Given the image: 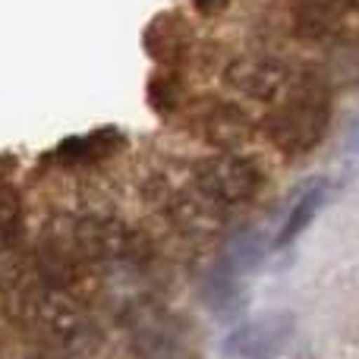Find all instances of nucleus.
<instances>
[{
	"instance_id": "1",
	"label": "nucleus",
	"mask_w": 359,
	"mask_h": 359,
	"mask_svg": "<svg viewBox=\"0 0 359 359\" xmlns=\"http://www.w3.org/2000/svg\"><path fill=\"white\" fill-rule=\"evenodd\" d=\"M328 117V98L316 88H299L268 117V136L287 155H303V151L316 149L318 139L325 136Z\"/></svg>"
},
{
	"instance_id": "2",
	"label": "nucleus",
	"mask_w": 359,
	"mask_h": 359,
	"mask_svg": "<svg viewBox=\"0 0 359 359\" xmlns=\"http://www.w3.org/2000/svg\"><path fill=\"white\" fill-rule=\"evenodd\" d=\"M198 189L217 205H240L262 189V170L246 158H217L198 170Z\"/></svg>"
},
{
	"instance_id": "3",
	"label": "nucleus",
	"mask_w": 359,
	"mask_h": 359,
	"mask_svg": "<svg viewBox=\"0 0 359 359\" xmlns=\"http://www.w3.org/2000/svg\"><path fill=\"white\" fill-rule=\"evenodd\" d=\"M293 337V316L290 312H271L259 316L236 328L227 341L233 359H278Z\"/></svg>"
},
{
	"instance_id": "4",
	"label": "nucleus",
	"mask_w": 359,
	"mask_h": 359,
	"mask_svg": "<svg viewBox=\"0 0 359 359\" xmlns=\"http://www.w3.org/2000/svg\"><path fill=\"white\" fill-rule=\"evenodd\" d=\"M227 79L233 88L252 95V98H274L287 88L290 73L278 60H240L230 67Z\"/></svg>"
},
{
	"instance_id": "5",
	"label": "nucleus",
	"mask_w": 359,
	"mask_h": 359,
	"mask_svg": "<svg viewBox=\"0 0 359 359\" xmlns=\"http://www.w3.org/2000/svg\"><path fill=\"white\" fill-rule=\"evenodd\" d=\"M353 13V0H299L297 32L306 38H331Z\"/></svg>"
},
{
	"instance_id": "6",
	"label": "nucleus",
	"mask_w": 359,
	"mask_h": 359,
	"mask_svg": "<svg viewBox=\"0 0 359 359\" xmlns=\"http://www.w3.org/2000/svg\"><path fill=\"white\" fill-rule=\"evenodd\" d=\"M205 136L215 145H236L246 136V114L233 104H215L205 114Z\"/></svg>"
},
{
	"instance_id": "7",
	"label": "nucleus",
	"mask_w": 359,
	"mask_h": 359,
	"mask_svg": "<svg viewBox=\"0 0 359 359\" xmlns=\"http://www.w3.org/2000/svg\"><path fill=\"white\" fill-rule=\"evenodd\" d=\"M322 198H325L322 186H312V189L306 192V196L299 198L297 205H293L290 215H287V221H284V230L278 233V246H287V243H293L306 227H309L312 217H316V211H318V205H322Z\"/></svg>"
},
{
	"instance_id": "8",
	"label": "nucleus",
	"mask_w": 359,
	"mask_h": 359,
	"mask_svg": "<svg viewBox=\"0 0 359 359\" xmlns=\"http://www.w3.org/2000/svg\"><path fill=\"white\" fill-rule=\"evenodd\" d=\"M120 145V136L114 130H101V133H92L86 139H69V142L60 145V155L63 158H79V161H88V158H104L111 155L114 149Z\"/></svg>"
},
{
	"instance_id": "9",
	"label": "nucleus",
	"mask_w": 359,
	"mask_h": 359,
	"mask_svg": "<svg viewBox=\"0 0 359 359\" xmlns=\"http://www.w3.org/2000/svg\"><path fill=\"white\" fill-rule=\"evenodd\" d=\"M19 221H22V202H19V192L13 189L10 183L0 180V243L10 240L19 230Z\"/></svg>"
}]
</instances>
